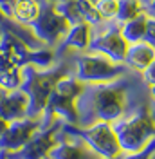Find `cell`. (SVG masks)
<instances>
[{
  "label": "cell",
  "instance_id": "obj_4",
  "mask_svg": "<svg viewBox=\"0 0 155 159\" xmlns=\"http://www.w3.org/2000/svg\"><path fill=\"white\" fill-rule=\"evenodd\" d=\"M126 70L125 63H116L105 54L90 52L81 54L76 58V76L85 85H96V83H110L123 76Z\"/></svg>",
  "mask_w": 155,
  "mask_h": 159
},
{
  "label": "cell",
  "instance_id": "obj_20",
  "mask_svg": "<svg viewBox=\"0 0 155 159\" xmlns=\"http://www.w3.org/2000/svg\"><path fill=\"white\" fill-rule=\"evenodd\" d=\"M148 89H150V94H152V98L155 99V85H150Z\"/></svg>",
  "mask_w": 155,
  "mask_h": 159
},
{
  "label": "cell",
  "instance_id": "obj_12",
  "mask_svg": "<svg viewBox=\"0 0 155 159\" xmlns=\"http://www.w3.org/2000/svg\"><path fill=\"white\" fill-rule=\"evenodd\" d=\"M90 40H92V25H88L87 22L72 24L63 40L60 42V51H88Z\"/></svg>",
  "mask_w": 155,
  "mask_h": 159
},
{
  "label": "cell",
  "instance_id": "obj_7",
  "mask_svg": "<svg viewBox=\"0 0 155 159\" xmlns=\"http://www.w3.org/2000/svg\"><path fill=\"white\" fill-rule=\"evenodd\" d=\"M43 127L42 116H25L22 119H15L7 123L6 130L0 134V150L16 152L29 141L40 129Z\"/></svg>",
  "mask_w": 155,
  "mask_h": 159
},
{
  "label": "cell",
  "instance_id": "obj_18",
  "mask_svg": "<svg viewBox=\"0 0 155 159\" xmlns=\"http://www.w3.org/2000/svg\"><path fill=\"white\" fill-rule=\"evenodd\" d=\"M15 4H16V0H0V9H2V13H4L7 18H13Z\"/></svg>",
  "mask_w": 155,
  "mask_h": 159
},
{
  "label": "cell",
  "instance_id": "obj_6",
  "mask_svg": "<svg viewBox=\"0 0 155 159\" xmlns=\"http://www.w3.org/2000/svg\"><path fill=\"white\" fill-rule=\"evenodd\" d=\"M79 138H83L90 145V148L101 157H112V156H119L123 154L119 141L116 138V132L112 129V123L107 121H94L90 127L74 130Z\"/></svg>",
  "mask_w": 155,
  "mask_h": 159
},
{
  "label": "cell",
  "instance_id": "obj_1",
  "mask_svg": "<svg viewBox=\"0 0 155 159\" xmlns=\"http://www.w3.org/2000/svg\"><path fill=\"white\" fill-rule=\"evenodd\" d=\"M78 103H87V110L94 121L114 123L125 116L126 110V87L110 83L85 85V90L78 98Z\"/></svg>",
  "mask_w": 155,
  "mask_h": 159
},
{
  "label": "cell",
  "instance_id": "obj_13",
  "mask_svg": "<svg viewBox=\"0 0 155 159\" xmlns=\"http://www.w3.org/2000/svg\"><path fill=\"white\" fill-rule=\"evenodd\" d=\"M40 11H42V0H16L13 20H16L20 24H25V25H31L38 18Z\"/></svg>",
  "mask_w": 155,
  "mask_h": 159
},
{
  "label": "cell",
  "instance_id": "obj_19",
  "mask_svg": "<svg viewBox=\"0 0 155 159\" xmlns=\"http://www.w3.org/2000/svg\"><path fill=\"white\" fill-rule=\"evenodd\" d=\"M9 22H11V18H7V16H6V15L2 13V9H0V25H2L4 29H6V27L9 25Z\"/></svg>",
  "mask_w": 155,
  "mask_h": 159
},
{
  "label": "cell",
  "instance_id": "obj_22",
  "mask_svg": "<svg viewBox=\"0 0 155 159\" xmlns=\"http://www.w3.org/2000/svg\"><path fill=\"white\" fill-rule=\"evenodd\" d=\"M0 152H2V150H0Z\"/></svg>",
  "mask_w": 155,
  "mask_h": 159
},
{
  "label": "cell",
  "instance_id": "obj_8",
  "mask_svg": "<svg viewBox=\"0 0 155 159\" xmlns=\"http://www.w3.org/2000/svg\"><path fill=\"white\" fill-rule=\"evenodd\" d=\"M58 121L60 119H54L52 125L45 130L42 127V129H40L22 148L16 150V152H6L7 156H11V157H7V159H43V157H47L49 150L52 148V147L56 145V141H58V129H60Z\"/></svg>",
  "mask_w": 155,
  "mask_h": 159
},
{
  "label": "cell",
  "instance_id": "obj_9",
  "mask_svg": "<svg viewBox=\"0 0 155 159\" xmlns=\"http://www.w3.org/2000/svg\"><path fill=\"white\" fill-rule=\"evenodd\" d=\"M126 49H128V42L123 38L121 27L112 25L108 29L101 31L99 34H94V27H92V40L88 45L90 52H99V54H105L107 58H110L116 63H123Z\"/></svg>",
  "mask_w": 155,
  "mask_h": 159
},
{
  "label": "cell",
  "instance_id": "obj_16",
  "mask_svg": "<svg viewBox=\"0 0 155 159\" xmlns=\"http://www.w3.org/2000/svg\"><path fill=\"white\" fill-rule=\"evenodd\" d=\"M119 0H96V9L103 20H114L117 15Z\"/></svg>",
  "mask_w": 155,
  "mask_h": 159
},
{
  "label": "cell",
  "instance_id": "obj_10",
  "mask_svg": "<svg viewBox=\"0 0 155 159\" xmlns=\"http://www.w3.org/2000/svg\"><path fill=\"white\" fill-rule=\"evenodd\" d=\"M47 157L51 159H101L99 154H96L90 148L87 141L72 132V136H65L63 139H58L56 145L49 150Z\"/></svg>",
  "mask_w": 155,
  "mask_h": 159
},
{
  "label": "cell",
  "instance_id": "obj_5",
  "mask_svg": "<svg viewBox=\"0 0 155 159\" xmlns=\"http://www.w3.org/2000/svg\"><path fill=\"white\" fill-rule=\"evenodd\" d=\"M29 27L33 29V33L36 34V38L42 43L52 45V43H60L63 40L70 24L61 13H58V9L54 7L52 2L42 0V11H40L38 18Z\"/></svg>",
  "mask_w": 155,
  "mask_h": 159
},
{
  "label": "cell",
  "instance_id": "obj_21",
  "mask_svg": "<svg viewBox=\"0 0 155 159\" xmlns=\"http://www.w3.org/2000/svg\"><path fill=\"white\" fill-rule=\"evenodd\" d=\"M2 31H4V27H2V25H0V36H2Z\"/></svg>",
  "mask_w": 155,
  "mask_h": 159
},
{
  "label": "cell",
  "instance_id": "obj_15",
  "mask_svg": "<svg viewBox=\"0 0 155 159\" xmlns=\"http://www.w3.org/2000/svg\"><path fill=\"white\" fill-rule=\"evenodd\" d=\"M143 13V6L139 0H119V6H117V15L116 20L125 24L128 20L135 18L137 15Z\"/></svg>",
  "mask_w": 155,
  "mask_h": 159
},
{
  "label": "cell",
  "instance_id": "obj_11",
  "mask_svg": "<svg viewBox=\"0 0 155 159\" xmlns=\"http://www.w3.org/2000/svg\"><path fill=\"white\" fill-rule=\"evenodd\" d=\"M153 60H155V47L152 43H148L146 40H141V42H135V43H128L123 63L126 65V69L144 70Z\"/></svg>",
  "mask_w": 155,
  "mask_h": 159
},
{
  "label": "cell",
  "instance_id": "obj_14",
  "mask_svg": "<svg viewBox=\"0 0 155 159\" xmlns=\"http://www.w3.org/2000/svg\"><path fill=\"white\" fill-rule=\"evenodd\" d=\"M146 24H148V16H146L144 13H141V15H137L135 18L125 22L123 25H119L123 38H125L128 43H135V42L144 40Z\"/></svg>",
  "mask_w": 155,
  "mask_h": 159
},
{
  "label": "cell",
  "instance_id": "obj_3",
  "mask_svg": "<svg viewBox=\"0 0 155 159\" xmlns=\"http://www.w3.org/2000/svg\"><path fill=\"white\" fill-rule=\"evenodd\" d=\"M65 74L63 69H40L33 63H27L22 67V85L20 89L25 92V96L29 99V109L27 116H43L45 107L49 103V98L52 94L54 83Z\"/></svg>",
  "mask_w": 155,
  "mask_h": 159
},
{
  "label": "cell",
  "instance_id": "obj_2",
  "mask_svg": "<svg viewBox=\"0 0 155 159\" xmlns=\"http://www.w3.org/2000/svg\"><path fill=\"white\" fill-rule=\"evenodd\" d=\"M123 154H135L155 139V121L148 107H143L134 114L123 116L112 123Z\"/></svg>",
  "mask_w": 155,
  "mask_h": 159
},
{
  "label": "cell",
  "instance_id": "obj_17",
  "mask_svg": "<svg viewBox=\"0 0 155 159\" xmlns=\"http://www.w3.org/2000/svg\"><path fill=\"white\" fill-rule=\"evenodd\" d=\"M143 80H144V83L150 87V85H155V60L143 70Z\"/></svg>",
  "mask_w": 155,
  "mask_h": 159
}]
</instances>
